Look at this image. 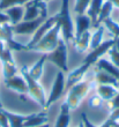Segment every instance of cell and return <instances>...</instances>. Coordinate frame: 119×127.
<instances>
[{"label": "cell", "instance_id": "cell-1", "mask_svg": "<svg viewBox=\"0 0 119 127\" xmlns=\"http://www.w3.org/2000/svg\"><path fill=\"white\" fill-rule=\"evenodd\" d=\"M57 16H58L57 23L60 27L61 38L67 44L73 43V40L75 38V33H74V22H73L70 9V0L61 1V6H60L59 12L57 13Z\"/></svg>", "mask_w": 119, "mask_h": 127}, {"label": "cell", "instance_id": "cell-2", "mask_svg": "<svg viewBox=\"0 0 119 127\" xmlns=\"http://www.w3.org/2000/svg\"><path fill=\"white\" fill-rule=\"evenodd\" d=\"M61 38L59 24L56 23L35 45L30 46L28 51H34V52H40V53H49L57 47Z\"/></svg>", "mask_w": 119, "mask_h": 127}, {"label": "cell", "instance_id": "cell-3", "mask_svg": "<svg viewBox=\"0 0 119 127\" xmlns=\"http://www.w3.org/2000/svg\"><path fill=\"white\" fill-rule=\"evenodd\" d=\"M90 90H91V82L83 80L68 88V94H67L65 102L68 104L71 111L76 110L80 106L81 102L86 98V96Z\"/></svg>", "mask_w": 119, "mask_h": 127}, {"label": "cell", "instance_id": "cell-4", "mask_svg": "<svg viewBox=\"0 0 119 127\" xmlns=\"http://www.w3.org/2000/svg\"><path fill=\"white\" fill-rule=\"evenodd\" d=\"M21 75L24 77L27 84H28V95L36 102L40 107H43L45 110V104H46V96L44 88L40 86V81L35 80L29 75L28 73V67L23 66L21 68Z\"/></svg>", "mask_w": 119, "mask_h": 127}, {"label": "cell", "instance_id": "cell-5", "mask_svg": "<svg viewBox=\"0 0 119 127\" xmlns=\"http://www.w3.org/2000/svg\"><path fill=\"white\" fill-rule=\"evenodd\" d=\"M46 61L56 65L61 72H68V47L67 43L63 38H60L59 43L53 51L46 53Z\"/></svg>", "mask_w": 119, "mask_h": 127}, {"label": "cell", "instance_id": "cell-6", "mask_svg": "<svg viewBox=\"0 0 119 127\" xmlns=\"http://www.w3.org/2000/svg\"><path fill=\"white\" fill-rule=\"evenodd\" d=\"M66 89V79L64 75V72L59 70L56 75L54 82H53L51 90L49 93V96L46 97V104H45V110H47L53 103H56L60 97L63 96L64 91Z\"/></svg>", "mask_w": 119, "mask_h": 127}, {"label": "cell", "instance_id": "cell-7", "mask_svg": "<svg viewBox=\"0 0 119 127\" xmlns=\"http://www.w3.org/2000/svg\"><path fill=\"white\" fill-rule=\"evenodd\" d=\"M47 19V16L40 15L37 19L28 21H21L20 23L12 26V30L14 35H31L40 28V26Z\"/></svg>", "mask_w": 119, "mask_h": 127}, {"label": "cell", "instance_id": "cell-8", "mask_svg": "<svg viewBox=\"0 0 119 127\" xmlns=\"http://www.w3.org/2000/svg\"><path fill=\"white\" fill-rule=\"evenodd\" d=\"M113 46V38H110L108 40H104L102 44H99L98 46H96L95 49H91L89 53L87 54V57L84 58L83 63L88 64V65H94L96 64V61L101 59L105 53L109 52V50Z\"/></svg>", "mask_w": 119, "mask_h": 127}, {"label": "cell", "instance_id": "cell-9", "mask_svg": "<svg viewBox=\"0 0 119 127\" xmlns=\"http://www.w3.org/2000/svg\"><path fill=\"white\" fill-rule=\"evenodd\" d=\"M57 20H58V16H57V14H54L53 16H50L47 17L46 20L44 21L43 23L40 26V28L37 29L35 32L33 33V36H31V39L29 40V43L26 45V51H28V49H29L30 46H33V45H35V44L38 42V40L42 38V37L45 35V33L47 32V31L51 29V28L54 26V24L57 23Z\"/></svg>", "mask_w": 119, "mask_h": 127}, {"label": "cell", "instance_id": "cell-10", "mask_svg": "<svg viewBox=\"0 0 119 127\" xmlns=\"http://www.w3.org/2000/svg\"><path fill=\"white\" fill-rule=\"evenodd\" d=\"M5 81V86L6 88L10 89V90L15 91V93H19L21 95H26L28 94V84H27L24 77L21 75V74H16L14 76L7 79Z\"/></svg>", "mask_w": 119, "mask_h": 127}, {"label": "cell", "instance_id": "cell-11", "mask_svg": "<svg viewBox=\"0 0 119 127\" xmlns=\"http://www.w3.org/2000/svg\"><path fill=\"white\" fill-rule=\"evenodd\" d=\"M90 68V65L88 64H84L82 63V65H80L79 67H76L75 69H73L68 76H67V80H66V87L67 88H71L73 84L78 83L80 81L83 79V76L86 75V73L88 72V69Z\"/></svg>", "mask_w": 119, "mask_h": 127}, {"label": "cell", "instance_id": "cell-12", "mask_svg": "<svg viewBox=\"0 0 119 127\" xmlns=\"http://www.w3.org/2000/svg\"><path fill=\"white\" fill-rule=\"evenodd\" d=\"M93 27L91 20L87 14H78L75 17V24H74V33L75 37L81 33L89 31V29Z\"/></svg>", "mask_w": 119, "mask_h": 127}, {"label": "cell", "instance_id": "cell-13", "mask_svg": "<svg viewBox=\"0 0 119 127\" xmlns=\"http://www.w3.org/2000/svg\"><path fill=\"white\" fill-rule=\"evenodd\" d=\"M119 88L115 87L112 84H97V89H96V93L103 100H106V102H110L113 97L118 94Z\"/></svg>", "mask_w": 119, "mask_h": 127}, {"label": "cell", "instance_id": "cell-14", "mask_svg": "<svg viewBox=\"0 0 119 127\" xmlns=\"http://www.w3.org/2000/svg\"><path fill=\"white\" fill-rule=\"evenodd\" d=\"M6 14L8 19H9V24L15 26V24L20 23L23 20L24 15V6H12L7 9L2 10Z\"/></svg>", "mask_w": 119, "mask_h": 127}, {"label": "cell", "instance_id": "cell-15", "mask_svg": "<svg viewBox=\"0 0 119 127\" xmlns=\"http://www.w3.org/2000/svg\"><path fill=\"white\" fill-rule=\"evenodd\" d=\"M90 37H91V32L89 30L74 38L73 44H74V46H75L76 51L79 53H83V52H86L90 49Z\"/></svg>", "mask_w": 119, "mask_h": 127}, {"label": "cell", "instance_id": "cell-16", "mask_svg": "<svg viewBox=\"0 0 119 127\" xmlns=\"http://www.w3.org/2000/svg\"><path fill=\"white\" fill-rule=\"evenodd\" d=\"M71 123V109L66 102L60 105V112L54 127H68Z\"/></svg>", "mask_w": 119, "mask_h": 127}, {"label": "cell", "instance_id": "cell-17", "mask_svg": "<svg viewBox=\"0 0 119 127\" xmlns=\"http://www.w3.org/2000/svg\"><path fill=\"white\" fill-rule=\"evenodd\" d=\"M96 66H97L98 69L104 70L108 74H110L111 76H113L119 82V68L116 65H113L111 61L101 58V59H98V60L96 61Z\"/></svg>", "mask_w": 119, "mask_h": 127}, {"label": "cell", "instance_id": "cell-18", "mask_svg": "<svg viewBox=\"0 0 119 127\" xmlns=\"http://www.w3.org/2000/svg\"><path fill=\"white\" fill-rule=\"evenodd\" d=\"M40 2H35L34 0H30L29 2H27L24 5V15L22 21L34 20V19H37L38 16H40Z\"/></svg>", "mask_w": 119, "mask_h": 127}, {"label": "cell", "instance_id": "cell-19", "mask_svg": "<svg viewBox=\"0 0 119 127\" xmlns=\"http://www.w3.org/2000/svg\"><path fill=\"white\" fill-rule=\"evenodd\" d=\"M46 61V53H44L38 60L35 63V65L31 67H28V73L33 79L40 81L42 75H43V68H44V64Z\"/></svg>", "mask_w": 119, "mask_h": 127}, {"label": "cell", "instance_id": "cell-20", "mask_svg": "<svg viewBox=\"0 0 119 127\" xmlns=\"http://www.w3.org/2000/svg\"><path fill=\"white\" fill-rule=\"evenodd\" d=\"M44 124H47V113L46 112L30 113L29 118L26 120L23 127H38Z\"/></svg>", "mask_w": 119, "mask_h": 127}, {"label": "cell", "instance_id": "cell-21", "mask_svg": "<svg viewBox=\"0 0 119 127\" xmlns=\"http://www.w3.org/2000/svg\"><path fill=\"white\" fill-rule=\"evenodd\" d=\"M3 112L8 118V123L9 127H23L26 120L29 118L30 114H20V113H14L10 111H7L3 109Z\"/></svg>", "mask_w": 119, "mask_h": 127}, {"label": "cell", "instance_id": "cell-22", "mask_svg": "<svg viewBox=\"0 0 119 127\" xmlns=\"http://www.w3.org/2000/svg\"><path fill=\"white\" fill-rule=\"evenodd\" d=\"M103 2H104V0H91L89 3V6H88V8H87L86 14L90 17L91 23H93V27H94V24L96 23V20H97V16H98L99 12H101Z\"/></svg>", "mask_w": 119, "mask_h": 127}, {"label": "cell", "instance_id": "cell-23", "mask_svg": "<svg viewBox=\"0 0 119 127\" xmlns=\"http://www.w3.org/2000/svg\"><path fill=\"white\" fill-rule=\"evenodd\" d=\"M113 8H115V6L112 5L111 1L104 0V2H103V5H102V8H101V12H99L98 16H97V20H96V23L94 24V27L95 28L98 27L99 24H102V22L105 20V19L111 16V13H112Z\"/></svg>", "mask_w": 119, "mask_h": 127}, {"label": "cell", "instance_id": "cell-24", "mask_svg": "<svg viewBox=\"0 0 119 127\" xmlns=\"http://www.w3.org/2000/svg\"><path fill=\"white\" fill-rule=\"evenodd\" d=\"M95 82L97 84H112L115 87H118V81L113 76H111L110 74L101 69L95 73Z\"/></svg>", "mask_w": 119, "mask_h": 127}, {"label": "cell", "instance_id": "cell-25", "mask_svg": "<svg viewBox=\"0 0 119 127\" xmlns=\"http://www.w3.org/2000/svg\"><path fill=\"white\" fill-rule=\"evenodd\" d=\"M104 31H105V28L103 24H99L98 27L95 28V31L91 32V37H90V50L95 49L96 46H98L99 44L103 43Z\"/></svg>", "mask_w": 119, "mask_h": 127}, {"label": "cell", "instance_id": "cell-26", "mask_svg": "<svg viewBox=\"0 0 119 127\" xmlns=\"http://www.w3.org/2000/svg\"><path fill=\"white\" fill-rule=\"evenodd\" d=\"M105 29L109 30V32L112 35V37H119V23L117 21H115L112 17L110 16L102 22Z\"/></svg>", "mask_w": 119, "mask_h": 127}, {"label": "cell", "instance_id": "cell-27", "mask_svg": "<svg viewBox=\"0 0 119 127\" xmlns=\"http://www.w3.org/2000/svg\"><path fill=\"white\" fill-rule=\"evenodd\" d=\"M1 65H2L3 80H7L17 74V66L15 63H1Z\"/></svg>", "mask_w": 119, "mask_h": 127}, {"label": "cell", "instance_id": "cell-28", "mask_svg": "<svg viewBox=\"0 0 119 127\" xmlns=\"http://www.w3.org/2000/svg\"><path fill=\"white\" fill-rule=\"evenodd\" d=\"M119 121V107L118 109H115V110H111V113L108 117L104 123L99 127H115Z\"/></svg>", "mask_w": 119, "mask_h": 127}, {"label": "cell", "instance_id": "cell-29", "mask_svg": "<svg viewBox=\"0 0 119 127\" xmlns=\"http://www.w3.org/2000/svg\"><path fill=\"white\" fill-rule=\"evenodd\" d=\"M30 0H0V10H5L12 6H24Z\"/></svg>", "mask_w": 119, "mask_h": 127}, {"label": "cell", "instance_id": "cell-30", "mask_svg": "<svg viewBox=\"0 0 119 127\" xmlns=\"http://www.w3.org/2000/svg\"><path fill=\"white\" fill-rule=\"evenodd\" d=\"M91 0H75L74 5V12L76 14H86L87 8L89 6Z\"/></svg>", "mask_w": 119, "mask_h": 127}, {"label": "cell", "instance_id": "cell-31", "mask_svg": "<svg viewBox=\"0 0 119 127\" xmlns=\"http://www.w3.org/2000/svg\"><path fill=\"white\" fill-rule=\"evenodd\" d=\"M108 53H109V56H110L111 63H112L113 65H116V66L119 68V52L112 46L109 50V52H108Z\"/></svg>", "mask_w": 119, "mask_h": 127}, {"label": "cell", "instance_id": "cell-32", "mask_svg": "<svg viewBox=\"0 0 119 127\" xmlns=\"http://www.w3.org/2000/svg\"><path fill=\"white\" fill-rule=\"evenodd\" d=\"M102 102H103L102 98H101L98 95H95V96L90 97L88 105H89V107H93V109H97V107H99L101 105H102Z\"/></svg>", "mask_w": 119, "mask_h": 127}, {"label": "cell", "instance_id": "cell-33", "mask_svg": "<svg viewBox=\"0 0 119 127\" xmlns=\"http://www.w3.org/2000/svg\"><path fill=\"white\" fill-rule=\"evenodd\" d=\"M0 127H9L8 118L3 112V109L1 105H0Z\"/></svg>", "mask_w": 119, "mask_h": 127}, {"label": "cell", "instance_id": "cell-34", "mask_svg": "<svg viewBox=\"0 0 119 127\" xmlns=\"http://www.w3.org/2000/svg\"><path fill=\"white\" fill-rule=\"evenodd\" d=\"M109 106H110V110H115V109H118L119 107V91H118V94L109 102Z\"/></svg>", "mask_w": 119, "mask_h": 127}, {"label": "cell", "instance_id": "cell-35", "mask_svg": "<svg viewBox=\"0 0 119 127\" xmlns=\"http://www.w3.org/2000/svg\"><path fill=\"white\" fill-rule=\"evenodd\" d=\"M81 120H82V123L84 124V126H86V127H96L95 125H94L93 123L88 119V117H87V114L84 113V112H82V113H81Z\"/></svg>", "mask_w": 119, "mask_h": 127}, {"label": "cell", "instance_id": "cell-36", "mask_svg": "<svg viewBox=\"0 0 119 127\" xmlns=\"http://www.w3.org/2000/svg\"><path fill=\"white\" fill-rule=\"evenodd\" d=\"M5 23H9V19L2 10H0V24H5Z\"/></svg>", "mask_w": 119, "mask_h": 127}, {"label": "cell", "instance_id": "cell-37", "mask_svg": "<svg viewBox=\"0 0 119 127\" xmlns=\"http://www.w3.org/2000/svg\"><path fill=\"white\" fill-rule=\"evenodd\" d=\"M113 47L119 52V37H113Z\"/></svg>", "mask_w": 119, "mask_h": 127}, {"label": "cell", "instance_id": "cell-38", "mask_svg": "<svg viewBox=\"0 0 119 127\" xmlns=\"http://www.w3.org/2000/svg\"><path fill=\"white\" fill-rule=\"evenodd\" d=\"M109 1H111V2H112V5L115 7L119 8V0H109Z\"/></svg>", "mask_w": 119, "mask_h": 127}, {"label": "cell", "instance_id": "cell-39", "mask_svg": "<svg viewBox=\"0 0 119 127\" xmlns=\"http://www.w3.org/2000/svg\"><path fill=\"white\" fill-rule=\"evenodd\" d=\"M79 127H86V126H84V124L82 123V120H81V121L79 123Z\"/></svg>", "mask_w": 119, "mask_h": 127}, {"label": "cell", "instance_id": "cell-40", "mask_svg": "<svg viewBox=\"0 0 119 127\" xmlns=\"http://www.w3.org/2000/svg\"><path fill=\"white\" fill-rule=\"evenodd\" d=\"M38 127H50V126H49V124H44V125H42V126H38Z\"/></svg>", "mask_w": 119, "mask_h": 127}, {"label": "cell", "instance_id": "cell-41", "mask_svg": "<svg viewBox=\"0 0 119 127\" xmlns=\"http://www.w3.org/2000/svg\"><path fill=\"white\" fill-rule=\"evenodd\" d=\"M35 2H40V1H42V0H34Z\"/></svg>", "mask_w": 119, "mask_h": 127}, {"label": "cell", "instance_id": "cell-42", "mask_svg": "<svg viewBox=\"0 0 119 127\" xmlns=\"http://www.w3.org/2000/svg\"><path fill=\"white\" fill-rule=\"evenodd\" d=\"M43 1H46V2H47V1H50V0H43Z\"/></svg>", "mask_w": 119, "mask_h": 127}, {"label": "cell", "instance_id": "cell-43", "mask_svg": "<svg viewBox=\"0 0 119 127\" xmlns=\"http://www.w3.org/2000/svg\"><path fill=\"white\" fill-rule=\"evenodd\" d=\"M115 127H119V126H118V124H117V125H116V126H115Z\"/></svg>", "mask_w": 119, "mask_h": 127}, {"label": "cell", "instance_id": "cell-44", "mask_svg": "<svg viewBox=\"0 0 119 127\" xmlns=\"http://www.w3.org/2000/svg\"><path fill=\"white\" fill-rule=\"evenodd\" d=\"M118 126H119V121H118Z\"/></svg>", "mask_w": 119, "mask_h": 127}, {"label": "cell", "instance_id": "cell-45", "mask_svg": "<svg viewBox=\"0 0 119 127\" xmlns=\"http://www.w3.org/2000/svg\"><path fill=\"white\" fill-rule=\"evenodd\" d=\"M118 87H119V82H118Z\"/></svg>", "mask_w": 119, "mask_h": 127}, {"label": "cell", "instance_id": "cell-46", "mask_svg": "<svg viewBox=\"0 0 119 127\" xmlns=\"http://www.w3.org/2000/svg\"><path fill=\"white\" fill-rule=\"evenodd\" d=\"M0 105H1V103H0Z\"/></svg>", "mask_w": 119, "mask_h": 127}]
</instances>
